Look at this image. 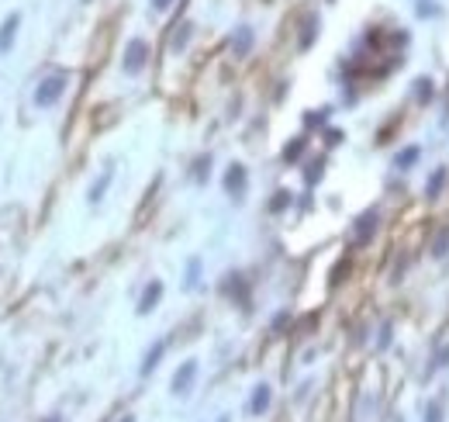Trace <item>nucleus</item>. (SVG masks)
Masks as SVG:
<instances>
[{
    "mask_svg": "<svg viewBox=\"0 0 449 422\" xmlns=\"http://www.w3.org/2000/svg\"><path fill=\"white\" fill-rule=\"evenodd\" d=\"M149 56H152V49H149V42L145 39H128V45H124V56H122V70L128 73V77H138L145 66H149Z\"/></svg>",
    "mask_w": 449,
    "mask_h": 422,
    "instance_id": "obj_1",
    "label": "nucleus"
},
{
    "mask_svg": "<svg viewBox=\"0 0 449 422\" xmlns=\"http://www.w3.org/2000/svg\"><path fill=\"white\" fill-rule=\"evenodd\" d=\"M66 87H70V77H66V73L45 77V80L35 87V108H52V104H59V97L66 94Z\"/></svg>",
    "mask_w": 449,
    "mask_h": 422,
    "instance_id": "obj_2",
    "label": "nucleus"
},
{
    "mask_svg": "<svg viewBox=\"0 0 449 422\" xmlns=\"http://www.w3.org/2000/svg\"><path fill=\"white\" fill-rule=\"evenodd\" d=\"M225 191H228V198H235V201H242L245 191H249V170L242 163H232V167L225 170Z\"/></svg>",
    "mask_w": 449,
    "mask_h": 422,
    "instance_id": "obj_3",
    "label": "nucleus"
},
{
    "mask_svg": "<svg viewBox=\"0 0 449 422\" xmlns=\"http://www.w3.org/2000/svg\"><path fill=\"white\" fill-rule=\"evenodd\" d=\"M377 229H380V211H363V215L356 218V225H353V243H356V246H367Z\"/></svg>",
    "mask_w": 449,
    "mask_h": 422,
    "instance_id": "obj_4",
    "label": "nucleus"
},
{
    "mask_svg": "<svg viewBox=\"0 0 449 422\" xmlns=\"http://www.w3.org/2000/svg\"><path fill=\"white\" fill-rule=\"evenodd\" d=\"M197 381V360H183L173 374V395H187Z\"/></svg>",
    "mask_w": 449,
    "mask_h": 422,
    "instance_id": "obj_5",
    "label": "nucleus"
},
{
    "mask_svg": "<svg viewBox=\"0 0 449 422\" xmlns=\"http://www.w3.org/2000/svg\"><path fill=\"white\" fill-rule=\"evenodd\" d=\"M270 402H273V388L270 384H256L252 388V398H249V412L252 416H266Z\"/></svg>",
    "mask_w": 449,
    "mask_h": 422,
    "instance_id": "obj_6",
    "label": "nucleus"
},
{
    "mask_svg": "<svg viewBox=\"0 0 449 422\" xmlns=\"http://www.w3.org/2000/svg\"><path fill=\"white\" fill-rule=\"evenodd\" d=\"M252 42H256V32H252L249 25H239V28H235V35H232V56L245 59V56L252 52Z\"/></svg>",
    "mask_w": 449,
    "mask_h": 422,
    "instance_id": "obj_7",
    "label": "nucleus"
},
{
    "mask_svg": "<svg viewBox=\"0 0 449 422\" xmlns=\"http://www.w3.org/2000/svg\"><path fill=\"white\" fill-rule=\"evenodd\" d=\"M18 28H21V14H7L4 25H0V52H11V49H14Z\"/></svg>",
    "mask_w": 449,
    "mask_h": 422,
    "instance_id": "obj_8",
    "label": "nucleus"
},
{
    "mask_svg": "<svg viewBox=\"0 0 449 422\" xmlns=\"http://www.w3.org/2000/svg\"><path fill=\"white\" fill-rule=\"evenodd\" d=\"M160 298H163V281H149V288L138 298V315H149L160 305Z\"/></svg>",
    "mask_w": 449,
    "mask_h": 422,
    "instance_id": "obj_9",
    "label": "nucleus"
},
{
    "mask_svg": "<svg viewBox=\"0 0 449 422\" xmlns=\"http://www.w3.org/2000/svg\"><path fill=\"white\" fill-rule=\"evenodd\" d=\"M111 180H115V167L108 163V167H104V173H100V177L93 180V187H90V194H86V198H90V205H100V198L108 194V187H111Z\"/></svg>",
    "mask_w": 449,
    "mask_h": 422,
    "instance_id": "obj_10",
    "label": "nucleus"
},
{
    "mask_svg": "<svg viewBox=\"0 0 449 422\" xmlns=\"http://www.w3.org/2000/svg\"><path fill=\"white\" fill-rule=\"evenodd\" d=\"M190 39H194V25H190V21H180V25H176V32H173V39H169L173 56H176V52H183V49L190 45Z\"/></svg>",
    "mask_w": 449,
    "mask_h": 422,
    "instance_id": "obj_11",
    "label": "nucleus"
},
{
    "mask_svg": "<svg viewBox=\"0 0 449 422\" xmlns=\"http://www.w3.org/2000/svg\"><path fill=\"white\" fill-rule=\"evenodd\" d=\"M163 353H166V343H163V339H160V343H152V350L145 353V360H142V367H138V371H142V378H149V374H152V371L160 367Z\"/></svg>",
    "mask_w": 449,
    "mask_h": 422,
    "instance_id": "obj_12",
    "label": "nucleus"
},
{
    "mask_svg": "<svg viewBox=\"0 0 449 422\" xmlns=\"http://www.w3.org/2000/svg\"><path fill=\"white\" fill-rule=\"evenodd\" d=\"M318 25H322V21H318V14H308V18H304V32H301V49H311V42H315V39H318Z\"/></svg>",
    "mask_w": 449,
    "mask_h": 422,
    "instance_id": "obj_13",
    "label": "nucleus"
},
{
    "mask_svg": "<svg viewBox=\"0 0 449 422\" xmlns=\"http://www.w3.org/2000/svg\"><path fill=\"white\" fill-rule=\"evenodd\" d=\"M446 180H449V170L446 167H439L432 177H429V184H425V194L429 198H439L443 194V187H446Z\"/></svg>",
    "mask_w": 449,
    "mask_h": 422,
    "instance_id": "obj_14",
    "label": "nucleus"
},
{
    "mask_svg": "<svg viewBox=\"0 0 449 422\" xmlns=\"http://www.w3.org/2000/svg\"><path fill=\"white\" fill-rule=\"evenodd\" d=\"M304 149H308V139H304V135H297L294 142H287L284 146V163H297V160L304 156Z\"/></svg>",
    "mask_w": 449,
    "mask_h": 422,
    "instance_id": "obj_15",
    "label": "nucleus"
},
{
    "mask_svg": "<svg viewBox=\"0 0 449 422\" xmlns=\"http://www.w3.org/2000/svg\"><path fill=\"white\" fill-rule=\"evenodd\" d=\"M418 156H422V149H418V146H408V149H401V153L394 156V167H398V170H411L415 163H418Z\"/></svg>",
    "mask_w": 449,
    "mask_h": 422,
    "instance_id": "obj_16",
    "label": "nucleus"
},
{
    "mask_svg": "<svg viewBox=\"0 0 449 422\" xmlns=\"http://www.w3.org/2000/svg\"><path fill=\"white\" fill-rule=\"evenodd\" d=\"M432 94H436V84H432L429 77H418V80H415V101H418V104H429Z\"/></svg>",
    "mask_w": 449,
    "mask_h": 422,
    "instance_id": "obj_17",
    "label": "nucleus"
},
{
    "mask_svg": "<svg viewBox=\"0 0 449 422\" xmlns=\"http://www.w3.org/2000/svg\"><path fill=\"white\" fill-rule=\"evenodd\" d=\"M429 253L436 256V260H443V256L449 253V225L439 232V236H436V239H432V250H429Z\"/></svg>",
    "mask_w": 449,
    "mask_h": 422,
    "instance_id": "obj_18",
    "label": "nucleus"
},
{
    "mask_svg": "<svg viewBox=\"0 0 449 422\" xmlns=\"http://www.w3.org/2000/svg\"><path fill=\"white\" fill-rule=\"evenodd\" d=\"M197 281H201V260L194 256V260L187 263V281H183V288H187V291H194V288H197Z\"/></svg>",
    "mask_w": 449,
    "mask_h": 422,
    "instance_id": "obj_19",
    "label": "nucleus"
},
{
    "mask_svg": "<svg viewBox=\"0 0 449 422\" xmlns=\"http://www.w3.org/2000/svg\"><path fill=\"white\" fill-rule=\"evenodd\" d=\"M322 173H325V160H315L311 167L304 170V184H308V187H311V184H318V180H322Z\"/></svg>",
    "mask_w": 449,
    "mask_h": 422,
    "instance_id": "obj_20",
    "label": "nucleus"
},
{
    "mask_svg": "<svg viewBox=\"0 0 449 422\" xmlns=\"http://www.w3.org/2000/svg\"><path fill=\"white\" fill-rule=\"evenodd\" d=\"M207 173H211V156H201V160L194 163V180H197V184H207Z\"/></svg>",
    "mask_w": 449,
    "mask_h": 422,
    "instance_id": "obj_21",
    "label": "nucleus"
},
{
    "mask_svg": "<svg viewBox=\"0 0 449 422\" xmlns=\"http://www.w3.org/2000/svg\"><path fill=\"white\" fill-rule=\"evenodd\" d=\"M290 201H294V194L290 191H277V198L270 201V211L277 215V211H284V208H290Z\"/></svg>",
    "mask_w": 449,
    "mask_h": 422,
    "instance_id": "obj_22",
    "label": "nucleus"
},
{
    "mask_svg": "<svg viewBox=\"0 0 449 422\" xmlns=\"http://www.w3.org/2000/svg\"><path fill=\"white\" fill-rule=\"evenodd\" d=\"M425 422H443V405H439V402H432V405L425 409Z\"/></svg>",
    "mask_w": 449,
    "mask_h": 422,
    "instance_id": "obj_23",
    "label": "nucleus"
},
{
    "mask_svg": "<svg viewBox=\"0 0 449 422\" xmlns=\"http://www.w3.org/2000/svg\"><path fill=\"white\" fill-rule=\"evenodd\" d=\"M436 14V4H429V0H418V18H432Z\"/></svg>",
    "mask_w": 449,
    "mask_h": 422,
    "instance_id": "obj_24",
    "label": "nucleus"
},
{
    "mask_svg": "<svg viewBox=\"0 0 449 422\" xmlns=\"http://www.w3.org/2000/svg\"><path fill=\"white\" fill-rule=\"evenodd\" d=\"M325 118H328V108H322V115H308L304 122H308V125H325Z\"/></svg>",
    "mask_w": 449,
    "mask_h": 422,
    "instance_id": "obj_25",
    "label": "nucleus"
},
{
    "mask_svg": "<svg viewBox=\"0 0 449 422\" xmlns=\"http://www.w3.org/2000/svg\"><path fill=\"white\" fill-rule=\"evenodd\" d=\"M149 4H152V11H156V14H166V11L173 7V0H149Z\"/></svg>",
    "mask_w": 449,
    "mask_h": 422,
    "instance_id": "obj_26",
    "label": "nucleus"
},
{
    "mask_svg": "<svg viewBox=\"0 0 449 422\" xmlns=\"http://www.w3.org/2000/svg\"><path fill=\"white\" fill-rule=\"evenodd\" d=\"M432 367H449V346L439 350V357H436V364H432Z\"/></svg>",
    "mask_w": 449,
    "mask_h": 422,
    "instance_id": "obj_27",
    "label": "nucleus"
},
{
    "mask_svg": "<svg viewBox=\"0 0 449 422\" xmlns=\"http://www.w3.org/2000/svg\"><path fill=\"white\" fill-rule=\"evenodd\" d=\"M387 343H391V322H384V326H380V350H384Z\"/></svg>",
    "mask_w": 449,
    "mask_h": 422,
    "instance_id": "obj_28",
    "label": "nucleus"
},
{
    "mask_svg": "<svg viewBox=\"0 0 449 422\" xmlns=\"http://www.w3.org/2000/svg\"><path fill=\"white\" fill-rule=\"evenodd\" d=\"M339 142H342V132L332 128V132H328V146H339Z\"/></svg>",
    "mask_w": 449,
    "mask_h": 422,
    "instance_id": "obj_29",
    "label": "nucleus"
},
{
    "mask_svg": "<svg viewBox=\"0 0 449 422\" xmlns=\"http://www.w3.org/2000/svg\"><path fill=\"white\" fill-rule=\"evenodd\" d=\"M45 422H63V419H59V416H48V419H45Z\"/></svg>",
    "mask_w": 449,
    "mask_h": 422,
    "instance_id": "obj_30",
    "label": "nucleus"
},
{
    "mask_svg": "<svg viewBox=\"0 0 449 422\" xmlns=\"http://www.w3.org/2000/svg\"><path fill=\"white\" fill-rule=\"evenodd\" d=\"M122 422H135V416H124V419Z\"/></svg>",
    "mask_w": 449,
    "mask_h": 422,
    "instance_id": "obj_31",
    "label": "nucleus"
}]
</instances>
